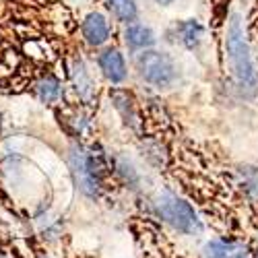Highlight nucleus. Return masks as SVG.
<instances>
[{
	"label": "nucleus",
	"instance_id": "1",
	"mask_svg": "<svg viewBox=\"0 0 258 258\" xmlns=\"http://www.w3.org/2000/svg\"><path fill=\"white\" fill-rule=\"evenodd\" d=\"M227 56L231 62V71L238 79V83L246 89H254L258 77H256V67L250 54V48L244 39L242 25H240V17L233 15L229 21V29H227Z\"/></svg>",
	"mask_w": 258,
	"mask_h": 258
},
{
	"label": "nucleus",
	"instance_id": "2",
	"mask_svg": "<svg viewBox=\"0 0 258 258\" xmlns=\"http://www.w3.org/2000/svg\"><path fill=\"white\" fill-rule=\"evenodd\" d=\"M159 213L169 225H174L182 233H199L201 231V223L197 219L195 209L188 203L180 201L178 197L163 195L159 199Z\"/></svg>",
	"mask_w": 258,
	"mask_h": 258
},
{
	"label": "nucleus",
	"instance_id": "3",
	"mask_svg": "<svg viewBox=\"0 0 258 258\" xmlns=\"http://www.w3.org/2000/svg\"><path fill=\"white\" fill-rule=\"evenodd\" d=\"M139 71H141V77L155 85V87H165L174 81L176 77V67L171 58L163 52H153V50H147L139 56Z\"/></svg>",
	"mask_w": 258,
	"mask_h": 258
},
{
	"label": "nucleus",
	"instance_id": "4",
	"mask_svg": "<svg viewBox=\"0 0 258 258\" xmlns=\"http://www.w3.org/2000/svg\"><path fill=\"white\" fill-rule=\"evenodd\" d=\"M83 35L89 41L91 46H101L110 37V27H107V21L103 19V15L99 13H91L83 23Z\"/></svg>",
	"mask_w": 258,
	"mask_h": 258
},
{
	"label": "nucleus",
	"instance_id": "5",
	"mask_svg": "<svg viewBox=\"0 0 258 258\" xmlns=\"http://www.w3.org/2000/svg\"><path fill=\"white\" fill-rule=\"evenodd\" d=\"M99 67L112 83H122L126 79V64L118 50H107L99 56Z\"/></svg>",
	"mask_w": 258,
	"mask_h": 258
},
{
	"label": "nucleus",
	"instance_id": "6",
	"mask_svg": "<svg viewBox=\"0 0 258 258\" xmlns=\"http://www.w3.org/2000/svg\"><path fill=\"white\" fill-rule=\"evenodd\" d=\"M73 167H75V174H77L81 188L87 192V195H95L97 178H95V169H91V161L85 155H81V151H79L73 155Z\"/></svg>",
	"mask_w": 258,
	"mask_h": 258
},
{
	"label": "nucleus",
	"instance_id": "7",
	"mask_svg": "<svg viewBox=\"0 0 258 258\" xmlns=\"http://www.w3.org/2000/svg\"><path fill=\"white\" fill-rule=\"evenodd\" d=\"M205 254L207 258H248L246 248L235 244V242H209L205 246Z\"/></svg>",
	"mask_w": 258,
	"mask_h": 258
},
{
	"label": "nucleus",
	"instance_id": "8",
	"mask_svg": "<svg viewBox=\"0 0 258 258\" xmlns=\"http://www.w3.org/2000/svg\"><path fill=\"white\" fill-rule=\"evenodd\" d=\"M126 44L131 48L145 50V48H151L155 44V35L145 25H131L126 29Z\"/></svg>",
	"mask_w": 258,
	"mask_h": 258
},
{
	"label": "nucleus",
	"instance_id": "9",
	"mask_svg": "<svg viewBox=\"0 0 258 258\" xmlns=\"http://www.w3.org/2000/svg\"><path fill=\"white\" fill-rule=\"evenodd\" d=\"M110 7L114 9L116 17L124 23H131L137 19V5L135 0H110Z\"/></svg>",
	"mask_w": 258,
	"mask_h": 258
},
{
	"label": "nucleus",
	"instance_id": "10",
	"mask_svg": "<svg viewBox=\"0 0 258 258\" xmlns=\"http://www.w3.org/2000/svg\"><path fill=\"white\" fill-rule=\"evenodd\" d=\"M182 31H184V44H186L188 48H195L199 41H201L203 27H201L199 23H195V21H188V23H184Z\"/></svg>",
	"mask_w": 258,
	"mask_h": 258
},
{
	"label": "nucleus",
	"instance_id": "11",
	"mask_svg": "<svg viewBox=\"0 0 258 258\" xmlns=\"http://www.w3.org/2000/svg\"><path fill=\"white\" fill-rule=\"evenodd\" d=\"M58 93H60V87H58V81L48 77L39 83V95L44 101H56L58 99Z\"/></svg>",
	"mask_w": 258,
	"mask_h": 258
},
{
	"label": "nucleus",
	"instance_id": "12",
	"mask_svg": "<svg viewBox=\"0 0 258 258\" xmlns=\"http://www.w3.org/2000/svg\"><path fill=\"white\" fill-rule=\"evenodd\" d=\"M155 3H159V5H169V3H174V0H155Z\"/></svg>",
	"mask_w": 258,
	"mask_h": 258
}]
</instances>
